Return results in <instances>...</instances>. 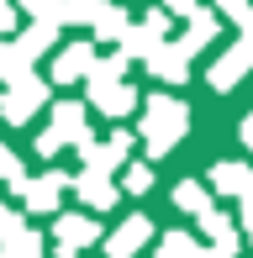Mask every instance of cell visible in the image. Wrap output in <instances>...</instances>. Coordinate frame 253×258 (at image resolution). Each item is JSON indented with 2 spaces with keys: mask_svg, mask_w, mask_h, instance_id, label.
I'll list each match as a JSON object with an SVG mask.
<instances>
[{
  "mask_svg": "<svg viewBox=\"0 0 253 258\" xmlns=\"http://www.w3.org/2000/svg\"><path fill=\"white\" fill-rule=\"evenodd\" d=\"M64 143L90 148V126H85V105H58L53 111V126L37 137V153H58Z\"/></svg>",
  "mask_w": 253,
  "mask_h": 258,
  "instance_id": "7a4b0ae2",
  "label": "cell"
},
{
  "mask_svg": "<svg viewBox=\"0 0 253 258\" xmlns=\"http://www.w3.org/2000/svg\"><path fill=\"white\" fill-rule=\"evenodd\" d=\"M158 258H201V248H195L190 232H169L164 248H158Z\"/></svg>",
  "mask_w": 253,
  "mask_h": 258,
  "instance_id": "9a60e30c",
  "label": "cell"
},
{
  "mask_svg": "<svg viewBox=\"0 0 253 258\" xmlns=\"http://www.w3.org/2000/svg\"><path fill=\"white\" fill-rule=\"evenodd\" d=\"M148 184H153V169H148V163H132V169H126V190H137V195H143Z\"/></svg>",
  "mask_w": 253,
  "mask_h": 258,
  "instance_id": "d6986e66",
  "label": "cell"
},
{
  "mask_svg": "<svg viewBox=\"0 0 253 258\" xmlns=\"http://www.w3.org/2000/svg\"><path fill=\"white\" fill-rule=\"evenodd\" d=\"M243 143L253 148V116H243Z\"/></svg>",
  "mask_w": 253,
  "mask_h": 258,
  "instance_id": "44dd1931",
  "label": "cell"
},
{
  "mask_svg": "<svg viewBox=\"0 0 253 258\" xmlns=\"http://www.w3.org/2000/svg\"><path fill=\"white\" fill-rule=\"evenodd\" d=\"M90 95H95V105L106 116H126L137 105V95H132V85H90Z\"/></svg>",
  "mask_w": 253,
  "mask_h": 258,
  "instance_id": "30bf717a",
  "label": "cell"
},
{
  "mask_svg": "<svg viewBox=\"0 0 253 258\" xmlns=\"http://www.w3.org/2000/svg\"><path fill=\"white\" fill-rule=\"evenodd\" d=\"M148 69H153L158 79H169V85H179V79H185V53H179V42L174 48H158L153 58H148Z\"/></svg>",
  "mask_w": 253,
  "mask_h": 258,
  "instance_id": "4fadbf2b",
  "label": "cell"
},
{
  "mask_svg": "<svg viewBox=\"0 0 253 258\" xmlns=\"http://www.w3.org/2000/svg\"><path fill=\"white\" fill-rule=\"evenodd\" d=\"M216 32H222V21H216L211 11H195V16H190V32L179 37V53H185V58H190V53H201L206 42L216 37Z\"/></svg>",
  "mask_w": 253,
  "mask_h": 258,
  "instance_id": "9c48e42d",
  "label": "cell"
},
{
  "mask_svg": "<svg viewBox=\"0 0 253 258\" xmlns=\"http://www.w3.org/2000/svg\"><path fill=\"white\" fill-rule=\"evenodd\" d=\"M42 95H48V90H42V79H21V85L11 90L6 100H0V111H6L11 121H27V116L42 105Z\"/></svg>",
  "mask_w": 253,
  "mask_h": 258,
  "instance_id": "5b68a950",
  "label": "cell"
},
{
  "mask_svg": "<svg viewBox=\"0 0 253 258\" xmlns=\"http://www.w3.org/2000/svg\"><path fill=\"white\" fill-rule=\"evenodd\" d=\"M169 11H179V16H195V0H169Z\"/></svg>",
  "mask_w": 253,
  "mask_h": 258,
  "instance_id": "ffe728a7",
  "label": "cell"
},
{
  "mask_svg": "<svg viewBox=\"0 0 253 258\" xmlns=\"http://www.w3.org/2000/svg\"><path fill=\"white\" fill-rule=\"evenodd\" d=\"M0 258H6V253H0Z\"/></svg>",
  "mask_w": 253,
  "mask_h": 258,
  "instance_id": "603a6c76",
  "label": "cell"
},
{
  "mask_svg": "<svg viewBox=\"0 0 253 258\" xmlns=\"http://www.w3.org/2000/svg\"><path fill=\"white\" fill-rule=\"evenodd\" d=\"M243 227L253 232V195H248V211H243Z\"/></svg>",
  "mask_w": 253,
  "mask_h": 258,
  "instance_id": "7402d4cb",
  "label": "cell"
},
{
  "mask_svg": "<svg viewBox=\"0 0 253 258\" xmlns=\"http://www.w3.org/2000/svg\"><path fill=\"white\" fill-rule=\"evenodd\" d=\"M95 37H126V16L116 6H106L100 11V21H95Z\"/></svg>",
  "mask_w": 253,
  "mask_h": 258,
  "instance_id": "e0dca14e",
  "label": "cell"
},
{
  "mask_svg": "<svg viewBox=\"0 0 253 258\" xmlns=\"http://www.w3.org/2000/svg\"><path fill=\"white\" fill-rule=\"evenodd\" d=\"M185 126H190V111L179 100H169V95H153L143 105V137H148V153H169V148L185 137Z\"/></svg>",
  "mask_w": 253,
  "mask_h": 258,
  "instance_id": "6da1fadb",
  "label": "cell"
},
{
  "mask_svg": "<svg viewBox=\"0 0 253 258\" xmlns=\"http://www.w3.org/2000/svg\"><path fill=\"white\" fill-rule=\"evenodd\" d=\"M0 237H6V258H42V237H37V232H27L21 221H16V227H6Z\"/></svg>",
  "mask_w": 253,
  "mask_h": 258,
  "instance_id": "7c38bea8",
  "label": "cell"
},
{
  "mask_svg": "<svg viewBox=\"0 0 253 258\" xmlns=\"http://www.w3.org/2000/svg\"><path fill=\"white\" fill-rule=\"evenodd\" d=\"M79 195H85L90 206H111V201H116V190H111L106 174H79Z\"/></svg>",
  "mask_w": 253,
  "mask_h": 258,
  "instance_id": "5bb4252c",
  "label": "cell"
},
{
  "mask_svg": "<svg viewBox=\"0 0 253 258\" xmlns=\"http://www.w3.org/2000/svg\"><path fill=\"white\" fill-rule=\"evenodd\" d=\"M95 237H100V227L90 216H58V227H53V242H58L64 258H74L79 248H90Z\"/></svg>",
  "mask_w": 253,
  "mask_h": 258,
  "instance_id": "277c9868",
  "label": "cell"
},
{
  "mask_svg": "<svg viewBox=\"0 0 253 258\" xmlns=\"http://www.w3.org/2000/svg\"><path fill=\"white\" fill-rule=\"evenodd\" d=\"M90 69H95V48H90V42H74V48L53 63V79H58V85H74V79L90 74Z\"/></svg>",
  "mask_w": 253,
  "mask_h": 258,
  "instance_id": "52a82bcc",
  "label": "cell"
},
{
  "mask_svg": "<svg viewBox=\"0 0 253 258\" xmlns=\"http://www.w3.org/2000/svg\"><path fill=\"white\" fill-rule=\"evenodd\" d=\"M21 195H27V211H53L64 195V174H42V179L21 184Z\"/></svg>",
  "mask_w": 253,
  "mask_h": 258,
  "instance_id": "ba28073f",
  "label": "cell"
},
{
  "mask_svg": "<svg viewBox=\"0 0 253 258\" xmlns=\"http://www.w3.org/2000/svg\"><path fill=\"white\" fill-rule=\"evenodd\" d=\"M243 69H253V11L243 16V42H237L232 53H222V63L211 69V85L216 90H232L237 79H243Z\"/></svg>",
  "mask_w": 253,
  "mask_h": 258,
  "instance_id": "3957f363",
  "label": "cell"
},
{
  "mask_svg": "<svg viewBox=\"0 0 253 258\" xmlns=\"http://www.w3.org/2000/svg\"><path fill=\"white\" fill-rule=\"evenodd\" d=\"M21 6H27L32 16H48L53 27H58V21H64V0H21Z\"/></svg>",
  "mask_w": 253,
  "mask_h": 258,
  "instance_id": "ac0fdd59",
  "label": "cell"
},
{
  "mask_svg": "<svg viewBox=\"0 0 253 258\" xmlns=\"http://www.w3.org/2000/svg\"><path fill=\"white\" fill-rule=\"evenodd\" d=\"M174 206H179V211H201V216L211 211V201H206V190H201L195 179H185V184L174 190Z\"/></svg>",
  "mask_w": 253,
  "mask_h": 258,
  "instance_id": "2e32d148",
  "label": "cell"
},
{
  "mask_svg": "<svg viewBox=\"0 0 253 258\" xmlns=\"http://www.w3.org/2000/svg\"><path fill=\"white\" fill-rule=\"evenodd\" d=\"M211 184L227 195H253V174L243 169V163H216L211 169Z\"/></svg>",
  "mask_w": 253,
  "mask_h": 258,
  "instance_id": "8fae6325",
  "label": "cell"
},
{
  "mask_svg": "<svg viewBox=\"0 0 253 258\" xmlns=\"http://www.w3.org/2000/svg\"><path fill=\"white\" fill-rule=\"evenodd\" d=\"M148 232H153V227H148V216H132L126 227H116V232H111L106 253H111V258H132V253L148 242Z\"/></svg>",
  "mask_w": 253,
  "mask_h": 258,
  "instance_id": "8992f818",
  "label": "cell"
}]
</instances>
